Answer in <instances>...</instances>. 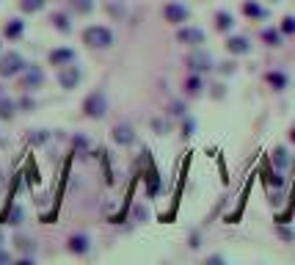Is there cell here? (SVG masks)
I'll use <instances>...</instances> for the list:
<instances>
[{
  "mask_svg": "<svg viewBox=\"0 0 295 265\" xmlns=\"http://www.w3.org/2000/svg\"><path fill=\"white\" fill-rule=\"evenodd\" d=\"M83 42L94 50H105V47L113 44V31L105 25H88L83 31Z\"/></svg>",
  "mask_w": 295,
  "mask_h": 265,
  "instance_id": "1",
  "label": "cell"
},
{
  "mask_svg": "<svg viewBox=\"0 0 295 265\" xmlns=\"http://www.w3.org/2000/svg\"><path fill=\"white\" fill-rule=\"evenodd\" d=\"M22 69H25V61H22L20 52H3L0 56V78H14Z\"/></svg>",
  "mask_w": 295,
  "mask_h": 265,
  "instance_id": "2",
  "label": "cell"
},
{
  "mask_svg": "<svg viewBox=\"0 0 295 265\" xmlns=\"http://www.w3.org/2000/svg\"><path fill=\"white\" fill-rule=\"evenodd\" d=\"M83 111H86V116H91V119H102L105 111H108V99H105V94L102 91L88 94L86 102H83Z\"/></svg>",
  "mask_w": 295,
  "mask_h": 265,
  "instance_id": "3",
  "label": "cell"
},
{
  "mask_svg": "<svg viewBox=\"0 0 295 265\" xmlns=\"http://www.w3.org/2000/svg\"><path fill=\"white\" fill-rule=\"evenodd\" d=\"M188 6H182V3H168L166 9H163V17L171 22V25H182V22H188Z\"/></svg>",
  "mask_w": 295,
  "mask_h": 265,
  "instance_id": "4",
  "label": "cell"
},
{
  "mask_svg": "<svg viewBox=\"0 0 295 265\" xmlns=\"http://www.w3.org/2000/svg\"><path fill=\"white\" fill-rule=\"evenodd\" d=\"M176 42L199 47L204 42V31H202V28H180V31H176Z\"/></svg>",
  "mask_w": 295,
  "mask_h": 265,
  "instance_id": "5",
  "label": "cell"
},
{
  "mask_svg": "<svg viewBox=\"0 0 295 265\" xmlns=\"http://www.w3.org/2000/svg\"><path fill=\"white\" fill-rule=\"evenodd\" d=\"M58 83H61L64 88H75L80 83V69L75 67V64H69L67 69H61V75H58Z\"/></svg>",
  "mask_w": 295,
  "mask_h": 265,
  "instance_id": "6",
  "label": "cell"
},
{
  "mask_svg": "<svg viewBox=\"0 0 295 265\" xmlns=\"http://www.w3.org/2000/svg\"><path fill=\"white\" fill-rule=\"evenodd\" d=\"M226 50L232 52V56H246V52L251 50V44H249L246 36H229L226 39Z\"/></svg>",
  "mask_w": 295,
  "mask_h": 265,
  "instance_id": "7",
  "label": "cell"
},
{
  "mask_svg": "<svg viewBox=\"0 0 295 265\" xmlns=\"http://www.w3.org/2000/svg\"><path fill=\"white\" fill-rule=\"evenodd\" d=\"M75 61V50H69V47H61V50H52L50 52V64L52 67H67V64Z\"/></svg>",
  "mask_w": 295,
  "mask_h": 265,
  "instance_id": "8",
  "label": "cell"
},
{
  "mask_svg": "<svg viewBox=\"0 0 295 265\" xmlns=\"http://www.w3.org/2000/svg\"><path fill=\"white\" fill-rule=\"evenodd\" d=\"M67 249L72 251V254H86V251L91 249V243H88L86 235H72V238L67 240Z\"/></svg>",
  "mask_w": 295,
  "mask_h": 265,
  "instance_id": "9",
  "label": "cell"
},
{
  "mask_svg": "<svg viewBox=\"0 0 295 265\" xmlns=\"http://www.w3.org/2000/svg\"><path fill=\"white\" fill-rule=\"evenodd\" d=\"M113 141H116V144H122V146L133 144V141H135L133 127H130V125H116L113 127Z\"/></svg>",
  "mask_w": 295,
  "mask_h": 265,
  "instance_id": "10",
  "label": "cell"
},
{
  "mask_svg": "<svg viewBox=\"0 0 295 265\" xmlns=\"http://www.w3.org/2000/svg\"><path fill=\"white\" fill-rule=\"evenodd\" d=\"M243 14L251 17V20H265V17H268V11H265L257 0H246V3H243Z\"/></svg>",
  "mask_w": 295,
  "mask_h": 265,
  "instance_id": "11",
  "label": "cell"
},
{
  "mask_svg": "<svg viewBox=\"0 0 295 265\" xmlns=\"http://www.w3.org/2000/svg\"><path fill=\"white\" fill-rule=\"evenodd\" d=\"M188 64H191L193 72H207V69H212V67H210V58L204 56V52H196V56H191V58H188Z\"/></svg>",
  "mask_w": 295,
  "mask_h": 265,
  "instance_id": "12",
  "label": "cell"
},
{
  "mask_svg": "<svg viewBox=\"0 0 295 265\" xmlns=\"http://www.w3.org/2000/svg\"><path fill=\"white\" fill-rule=\"evenodd\" d=\"M215 28H218V31H223V33L232 31V28H234V17L229 14V11H218V14H215Z\"/></svg>",
  "mask_w": 295,
  "mask_h": 265,
  "instance_id": "13",
  "label": "cell"
},
{
  "mask_svg": "<svg viewBox=\"0 0 295 265\" xmlns=\"http://www.w3.org/2000/svg\"><path fill=\"white\" fill-rule=\"evenodd\" d=\"M22 31H25V22L22 20H9V25H6V39H20Z\"/></svg>",
  "mask_w": 295,
  "mask_h": 265,
  "instance_id": "14",
  "label": "cell"
},
{
  "mask_svg": "<svg viewBox=\"0 0 295 265\" xmlns=\"http://www.w3.org/2000/svg\"><path fill=\"white\" fill-rule=\"evenodd\" d=\"M39 83H42V72H39V67H28V72H25V80H22V86H25V88H36Z\"/></svg>",
  "mask_w": 295,
  "mask_h": 265,
  "instance_id": "15",
  "label": "cell"
},
{
  "mask_svg": "<svg viewBox=\"0 0 295 265\" xmlns=\"http://www.w3.org/2000/svg\"><path fill=\"white\" fill-rule=\"evenodd\" d=\"M265 80H268V83L273 86L276 91H281V88H287V83H290L284 72H268V75H265Z\"/></svg>",
  "mask_w": 295,
  "mask_h": 265,
  "instance_id": "16",
  "label": "cell"
},
{
  "mask_svg": "<svg viewBox=\"0 0 295 265\" xmlns=\"http://www.w3.org/2000/svg\"><path fill=\"white\" fill-rule=\"evenodd\" d=\"M273 166L279 169V172H281V169H287V166H290V155H287V149H284V146H279V149L273 152Z\"/></svg>",
  "mask_w": 295,
  "mask_h": 265,
  "instance_id": "17",
  "label": "cell"
},
{
  "mask_svg": "<svg viewBox=\"0 0 295 265\" xmlns=\"http://www.w3.org/2000/svg\"><path fill=\"white\" fill-rule=\"evenodd\" d=\"M11 116H14V102L0 91V119H11Z\"/></svg>",
  "mask_w": 295,
  "mask_h": 265,
  "instance_id": "18",
  "label": "cell"
},
{
  "mask_svg": "<svg viewBox=\"0 0 295 265\" xmlns=\"http://www.w3.org/2000/svg\"><path fill=\"white\" fill-rule=\"evenodd\" d=\"M69 6H72L75 14H88V11H94V0H69Z\"/></svg>",
  "mask_w": 295,
  "mask_h": 265,
  "instance_id": "19",
  "label": "cell"
},
{
  "mask_svg": "<svg viewBox=\"0 0 295 265\" xmlns=\"http://www.w3.org/2000/svg\"><path fill=\"white\" fill-rule=\"evenodd\" d=\"M262 42H268V47H279L281 44V31H273V28L262 31Z\"/></svg>",
  "mask_w": 295,
  "mask_h": 265,
  "instance_id": "20",
  "label": "cell"
},
{
  "mask_svg": "<svg viewBox=\"0 0 295 265\" xmlns=\"http://www.w3.org/2000/svg\"><path fill=\"white\" fill-rule=\"evenodd\" d=\"M202 78H199V75H191V78H188V83H185V91L191 94V97H196L199 91H202Z\"/></svg>",
  "mask_w": 295,
  "mask_h": 265,
  "instance_id": "21",
  "label": "cell"
},
{
  "mask_svg": "<svg viewBox=\"0 0 295 265\" xmlns=\"http://www.w3.org/2000/svg\"><path fill=\"white\" fill-rule=\"evenodd\" d=\"M44 6V0H20V9L28 11V14H33V11H39Z\"/></svg>",
  "mask_w": 295,
  "mask_h": 265,
  "instance_id": "22",
  "label": "cell"
},
{
  "mask_svg": "<svg viewBox=\"0 0 295 265\" xmlns=\"http://www.w3.org/2000/svg\"><path fill=\"white\" fill-rule=\"evenodd\" d=\"M52 22H55V28H58L61 33H69V31H72V25H69V20H67L64 14H52Z\"/></svg>",
  "mask_w": 295,
  "mask_h": 265,
  "instance_id": "23",
  "label": "cell"
},
{
  "mask_svg": "<svg viewBox=\"0 0 295 265\" xmlns=\"http://www.w3.org/2000/svg\"><path fill=\"white\" fill-rule=\"evenodd\" d=\"M281 33H295V17H284L281 20Z\"/></svg>",
  "mask_w": 295,
  "mask_h": 265,
  "instance_id": "24",
  "label": "cell"
},
{
  "mask_svg": "<svg viewBox=\"0 0 295 265\" xmlns=\"http://www.w3.org/2000/svg\"><path fill=\"white\" fill-rule=\"evenodd\" d=\"M22 221V207H14L11 210V224H20Z\"/></svg>",
  "mask_w": 295,
  "mask_h": 265,
  "instance_id": "25",
  "label": "cell"
},
{
  "mask_svg": "<svg viewBox=\"0 0 295 265\" xmlns=\"http://www.w3.org/2000/svg\"><path fill=\"white\" fill-rule=\"evenodd\" d=\"M171 114H176V116H182V114H185V108H182V105H180V102H174V111H171Z\"/></svg>",
  "mask_w": 295,
  "mask_h": 265,
  "instance_id": "26",
  "label": "cell"
},
{
  "mask_svg": "<svg viewBox=\"0 0 295 265\" xmlns=\"http://www.w3.org/2000/svg\"><path fill=\"white\" fill-rule=\"evenodd\" d=\"M193 133V122H185V133H182V135H185V138H188V135H191Z\"/></svg>",
  "mask_w": 295,
  "mask_h": 265,
  "instance_id": "27",
  "label": "cell"
},
{
  "mask_svg": "<svg viewBox=\"0 0 295 265\" xmlns=\"http://www.w3.org/2000/svg\"><path fill=\"white\" fill-rule=\"evenodd\" d=\"M290 141L295 144V125H292V130H290Z\"/></svg>",
  "mask_w": 295,
  "mask_h": 265,
  "instance_id": "28",
  "label": "cell"
}]
</instances>
